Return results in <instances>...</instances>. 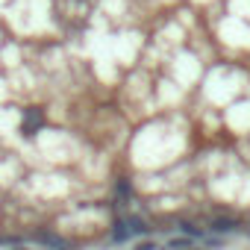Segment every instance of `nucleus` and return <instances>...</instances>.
<instances>
[{
	"instance_id": "obj_6",
	"label": "nucleus",
	"mask_w": 250,
	"mask_h": 250,
	"mask_svg": "<svg viewBox=\"0 0 250 250\" xmlns=\"http://www.w3.org/2000/svg\"><path fill=\"white\" fill-rule=\"evenodd\" d=\"M127 227H130V232H145V229H147L139 218H130V221H127Z\"/></svg>"
},
{
	"instance_id": "obj_7",
	"label": "nucleus",
	"mask_w": 250,
	"mask_h": 250,
	"mask_svg": "<svg viewBox=\"0 0 250 250\" xmlns=\"http://www.w3.org/2000/svg\"><path fill=\"white\" fill-rule=\"evenodd\" d=\"M180 227H183V232H188V235H200V229L191 227V224H180Z\"/></svg>"
},
{
	"instance_id": "obj_2",
	"label": "nucleus",
	"mask_w": 250,
	"mask_h": 250,
	"mask_svg": "<svg viewBox=\"0 0 250 250\" xmlns=\"http://www.w3.org/2000/svg\"><path fill=\"white\" fill-rule=\"evenodd\" d=\"M235 227H238V224H235L232 218H215V221H212V229H215V232H229V229H235Z\"/></svg>"
},
{
	"instance_id": "obj_4",
	"label": "nucleus",
	"mask_w": 250,
	"mask_h": 250,
	"mask_svg": "<svg viewBox=\"0 0 250 250\" xmlns=\"http://www.w3.org/2000/svg\"><path fill=\"white\" fill-rule=\"evenodd\" d=\"M39 241H42V244H53V247H65V238H59V235H44V232H42Z\"/></svg>"
},
{
	"instance_id": "obj_5",
	"label": "nucleus",
	"mask_w": 250,
	"mask_h": 250,
	"mask_svg": "<svg viewBox=\"0 0 250 250\" xmlns=\"http://www.w3.org/2000/svg\"><path fill=\"white\" fill-rule=\"evenodd\" d=\"M115 191L121 194V200H127V194H130V183H127V180H118V186H115Z\"/></svg>"
},
{
	"instance_id": "obj_1",
	"label": "nucleus",
	"mask_w": 250,
	"mask_h": 250,
	"mask_svg": "<svg viewBox=\"0 0 250 250\" xmlns=\"http://www.w3.org/2000/svg\"><path fill=\"white\" fill-rule=\"evenodd\" d=\"M42 124H44V112H42L39 106L24 109V124H21V133H24V136H36Z\"/></svg>"
},
{
	"instance_id": "obj_8",
	"label": "nucleus",
	"mask_w": 250,
	"mask_h": 250,
	"mask_svg": "<svg viewBox=\"0 0 250 250\" xmlns=\"http://www.w3.org/2000/svg\"><path fill=\"white\" fill-rule=\"evenodd\" d=\"M186 244H188V238H174L171 241V247H186Z\"/></svg>"
},
{
	"instance_id": "obj_3",
	"label": "nucleus",
	"mask_w": 250,
	"mask_h": 250,
	"mask_svg": "<svg viewBox=\"0 0 250 250\" xmlns=\"http://www.w3.org/2000/svg\"><path fill=\"white\" fill-rule=\"evenodd\" d=\"M127 238H130V227H127V221L115 224V229H112V241H127Z\"/></svg>"
}]
</instances>
